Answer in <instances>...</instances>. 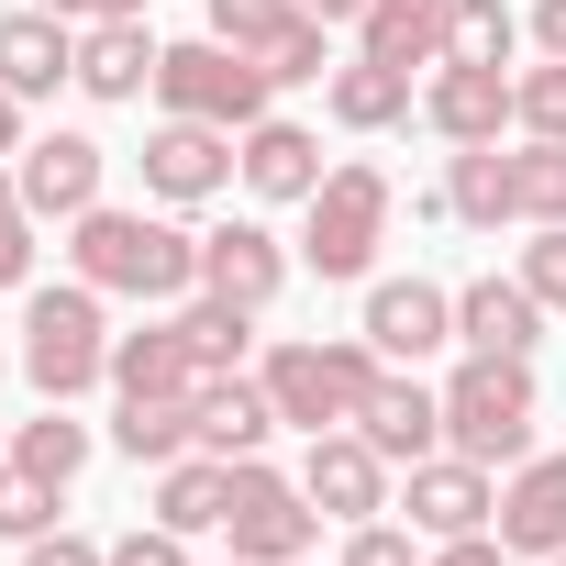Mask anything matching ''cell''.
I'll return each mask as SVG.
<instances>
[{
    "label": "cell",
    "mask_w": 566,
    "mask_h": 566,
    "mask_svg": "<svg viewBox=\"0 0 566 566\" xmlns=\"http://www.w3.org/2000/svg\"><path fill=\"white\" fill-rule=\"evenodd\" d=\"M12 467H34V478H56V489H67V478L90 467V422H67V400H45V422H23V433H12Z\"/></svg>",
    "instance_id": "cell-30"
},
{
    "label": "cell",
    "mask_w": 566,
    "mask_h": 566,
    "mask_svg": "<svg viewBox=\"0 0 566 566\" xmlns=\"http://www.w3.org/2000/svg\"><path fill=\"white\" fill-rule=\"evenodd\" d=\"M301 489H312V511H323V522H378V511H389V455H378L356 422H345V433H312Z\"/></svg>",
    "instance_id": "cell-10"
},
{
    "label": "cell",
    "mask_w": 566,
    "mask_h": 566,
    "mask_svg": "<svg viewBox=\"0 0 566 566\" xmlns=\"http://www.w3.org/2000/svg\"><path fill=\"white\" fill-rule=\"evenodd\" d=\"M266 433H277V400H266V378H200V444L222 455V467H244V455H266Z\"/></svg>",
    "instance_id": "cell-23"
},
{
    "label": "cell",
    "mask_w": 566,
    "mask_h": 566,
    "mask_svg": "<svg viewBox=\"0 0 566 566\" xmlns=\"http://www.w3.org/2000/svg\"><path fill=\"white\" fill-rule=\"evenodd\" d=\"M422 123L444 134V145H500V123H511V67H433L422 78Z\"/></svg>",
    "instance_id": "cell-15"
},
{
    "label": "cell",
    "mask_w": 566,
    "mask_h": 566,
    "mask_svg": "<svg viewBox=\"0 0 566 566\" xmlns=\"http://www.w3.org/2000/svg\"><path fill=\"white\" fill-rule=\"evenodd\" d=\"M290 23H301V0H211V34H222V45H244V56H266Z\"/></svg>",
    "instance_id": "cell-34"
},
{
    "label": "cell",
    "mask_w": 566,
    "mask_h": 566,
    "mask_svg": "<svg viewBox=\"0 0 566 566\" xmlns=\"http://www.w3.org/2000/svg\"><path fill=\"white\" fill-rule=\"evenodd\" d=\"M422 67H389V56H345L334 78H323V101H334V123L345 134H389V123H411L422 112V90H411Z\"/></svg>",
    "instance_id": "cell-20"
},
{
    "label": "cell",
    "mask_w": 566,
    "mask_h": 566,
    "mask_svg": "<svg viewBox=\"0 0 566 566\" xmlns=\"http://www.w3.org/2000/svg\"><path fill=\"white\" fill-rule=\"evenodd\" d=\"M222 500H233V467L211 444H189V455L156 467V522L167 533H222Z\"/></svg>",
    "instance_id": "cell-24"
},
{
    "label": "cell",
    "mask_w": 566,
    "mask_h": 566,
    "mask_svg": "<svg viewBox=\"0 0 566 566\" xmlns=\"http://www.w3.org/2000/svg\"><path fill=\"white\" fill-rule=\"evenodd\" d=\"M0 290H34V211L0 222Z\"/></svg>",
    "instance_id": "cell-39"
},
{
    "label": "cell",
    "mask_w": 566,
    "mask_h": 566,
    "mask_svg": "<svg viewBox=\"0 0 566 566\" xmlns=\"http://www.w3.org/2000/svg\"><path fill=\"white\" fill-rule=\"evenodd\" d=\"M544 566H566V555H544Z\"/></svg>",
    "instance_id": "cell-46"
},
{
    "label": "cell",
    "mask_w": 566,
    "mask_h": 566,
    "mask_svg": "<svg viewBox=\"0 0 566 566\" xmlns=\"http://www.w3.org/2000/svg\"><path fill=\"white\" fill-rule=\"evenodd\" d=\"M23 566H112V544H90V533H67V522H56V533H34V544H23Z\"/></svg>",
    "instance_id": "cell-38"
},
{
    "label": "cell",
    "mask_w": 566,
    "mask_h": 566,
    "mask_svg": "<svg viewBox=\"0 0 566 566\" xmlns=\"http://www.w3.org/2000/svg\"><path fill=\"white\" fill-rule=\"evenodd\" d=\"M433 566H511V544L500 533H455V544H433Z\"/></svg>",
    "instance_id": "cell-40"
},
{
    "label": "cell",
    "mask_w": 566,
    "mask_h": 566,
    "mask_svg": "<svg viewBox=\"0 0 566 566\" xmlns=\"http://www.w3.org/2000/svg\"><path fill=\"white\" fill-rule=\"evenodd\" d=\"M312 23H367V0H301Z\"/></svg>",
    "instance_id": "cell-43"
},
{
    "label": "cell",
    "mask_w": 566,
    "mask_h": 566,
    "mask_svg": "<svg viewBox=\"0 0 566 566\" xmlns=\"http://www.w3.org/2000/svg\"><path fill=\"white\" fill-rule=\"evenodd\" d=\"M200 290L266 312L277 290H290V244H277L266 222H222V233H200Z\"/></svg>",
    "instance_id": "cell-13"
},
{
    "label": "cell",
    "mask_w": 566,
    "mask_h": 566,
    "mask_svg": "<svg viewBox=\"0 0 566 566\" xmlns=\"http://www.w3.org/2000/svg\"><path fill=\"white\" fill-rule=\"evenodd\" d=\"M522 290H533L544 312H566V222H533V244H522Z\"/></svg>",
    "instance_id": "cell-35"
},
{
    "label": "cell",
    "mask_w": 566,
    "mask_h": 566,
    "mask_svg": "<svg viewBox=\"0 0 566 566\" xmlns=\"http://www.w3.org/2000/svg\"><path fill=\"white\" fill-rule=\"evenodd\" d=\"M78 78V23L67 12H45V0H34V12H0V90H12V101H56Z\"/></svg>",
    "instance_id": "cell-12"
},
{
    "label": "cell",
    "mask_w": 566,
    "mask_h": 566,
    "mask_svg": "<svg viewBox=\"0 0 566 566\" xmlns=\"http://www.w3.org/2000/svg\"><path fill=\"white\" fill-rule=\"evenodd\" d=\"M145 189H156V200H178V211H189V200H222V189H233V134H222V123L167 112V123L145 134Z\"/></svg>",
    "instance_id": "cell-9"
},
{
    "label": "cell",
    "mask_w": 566,
    "mask_h": 566,
    "mask_svg": "<svg viewBox=\"0 0 566 566\" xmlns=\"http://www.w3.org/2000/svg\"><path fill=\"white\" fill-rule=\"evenodd\" d=\"M67 266L90 277L101 301H189V290H200V233H178V222H156V211L90 200V211L67 222Z\"/></svg>",
    "instance_id": "cell-1"
},
{
    "label": "cell",
    "mask_w": 566,
    "mask_h": 566,
    "mask_svg": "<svg viewBox=\"0 0 566 566\" xmlns=\"http://www.w3.org/2000/svg\"><path fill=\"white\" fill-rule=\"evenodd\" d=\"M511 555H566V455H522L500 478V522H489Z\"/></svg>",
    "instance_id": "cell-16"
},
{
    "label": "cell",
    "mask_w": 566,
    "mask_h": 566,
    "mask_svg": "<svg viewBox=\"0 0 566 566\" xmlns=\"http://www.w3.org/2000/svg\"><path fill=\"white\" fill-rule=\"evenodd\" d=\"M156 56H167V45H156L145 23H78V90H90V101H145V90H156Z\"/></svg>",
    "instance_id": "cell-22"
},
{
    "label": "cell",
    "mask_w": 566,
    "mask_h": 566,
    "mask_svg": "<svg viewBox=\"0 0 566 566\" xmlns=\"http://www.w3.org/2000/svg\"><path fill=\"white\" fill-rule=\"evenodd\" d=\"M112 444H123L134 467H167V455H189V444H200V400H123Z\"/></svg>",
    "instance_id": "cell-27"
},
{
    "label": "cell",
    "mask_w": 566,
    "mask_h": 566,
    "mask_svg": "<svg viewBox=\"0 0 566 566\" xmlns=\"http://www.w3.org/2000/svg\"><path fill=\"white\" fill-rule=\"evenodd\" d=\"M178 334H189V356H200L211 378H233V367H244V345H255V312H244V301H211V290H200V301L178 312Z\"/></svg>",
    "instance_id": "cell-28"
},
{
    "label": "cell",
    "mask_w": 566,
    "mask_h": 566,
    "mask_svg": "<svg viewBox=\"0 0 566 566\" xmlns=\"http://www.w3.org/2000/svg\"><path fill=\"white\" fill-rule=\"evenodd\" d=\"M356 433H367V444H378L389 467H422V455L444 444V389H422V378H400V367H389V378L367 389Z\"/></svg>",
    "instance_id": "cell-18"
},
{
    "label": "cell",
    "mask_w": 566,
    "mask_h": 566,
    "mask_svg": "<svg viewBox=\"0 0 566 566\" xmlns=\"http://www.w3.org/2000/svg\"><path fill=\"white\" fill-rule=\"evenodd\" d=\"M266 67L244 56V45H222V34H200V45H167L156 56V101L167 112H189V123H222V134H244V123H266Z\"/></svg>",
    "instance_id": "cell-6"
},
{
    "label": "cell",
    "mask_w": 566,
    "mask_h": 566,
    "mask_svg": "<svg viewBox=\"0 0 566 566\" xmlns=\"http://www.w3.org/2000/svg\"><path fill=\"white\" fill-rule=\"evenodd\" d=\"M511 45H522V23L500 12V0H455V23H444V56L455 67H511Z\"/></svg>",
    "instance_id": "cell-31"
},
{
    "label": "cell",
    "mask_w": 566,
    "mask_h": 566,
    "mask_svg": "<svg viewBox=\"0 0 566 566\" xmlns=\"http://www.w3.org/2000/svg\"><path fill=\"white\" fill-rule=\"evenodd\" d=\"M0 156H23V101L0 90Z\"/></svg>",
    "instance_id": "cell-44"
},
{
    "label": "cell",
    "mask_w": 566,
    "mask_h": 566,
    "mask_svg": "<svg viewBox=\"0 0 566 566\" xmlns=\"http://www.w3.org/2000/svg\"><path fill=\"white\" fill-rule=\"evenodd\" d=\"M56 478H34V467H0V533L12 544H34V533H56Z\"/></svg>",
    "instance_id": "cell-33"
},
{
    "label": "cell",
    "mask_w": 566,
    "mask_h": 566,
    "mask_svg": "<svg viewBox=\"0 0 566 566\" xmlns=\"http://www.w3.org/2000/svg\"><path fill=\"white\" fill-rule=\"evenodd\" d=\"M200 356H189V334L178 323H156V334H112V389L123 400H200Z\"/></svg>",
    "instance_id": "cell-21"
},
{
    "label": "cell",
    "mask_w": 566,
    "mask_h": 566,
    "mask_svg": "<svg viewBox=\"0 0 566 566\" xmlns=\"http://www.w3.org/2000/svg\"><path fill=\"white\" fill-rule=\"evenodd\" d=\"M444 211L478 222V233H500V222H511V156H500V145H455V167H444Z\"/></svg>",
    "instance_id": "cell-26"
},
{
    "label": "cell",
    "mask_w": 566,
    "mask_h": 566,
    "mask_svg": "<svg viewBox=\"0 0 566 566\" xmlns=\"http://www.w3.org/2000/svg\"><path fill=\"white\" fill-rule=\"evenodd\" d=\"M533 45H544V56H566V0H533Z\"/></svg>",
    "instance_id": "cell-42"
},
{
    "label": "cell",
    "mask_w": 566,
    "mask_h": 566,
    "mask_svg": "<svg viewBox=\"0 0 566 566\" xmlns=\"http://www.w3.org/2000/svg\"><path fill=\"white\" fill-rule=\"evenodd\" d=\"M45 12H67V23H145L156 0H45Z\"/></svg>",
    "instance_id": "cell-41"
},
{
    "label": "cell",
    "mask_w": 566,
    "mask_h": 566,
    "mask_svg": "<svg viewBox=\"0 0 566 566\" xmlns=\"http://www.w3.org/2000/svg\"><path fill=\"white\" fill-rule=\"evenodd\" d=\"M222 533H233L244 566H301V555L323 544V511H312L301 478H277L266 455H244V467H233V500H222Z\"/></svg>",
    "instance_id": "cell-7"
},
{
    "label": "cell",
    "mask_w": 566,
    "mask_h": 566,
    "mask_svg": "<svg viewBox=\"0 0 566 566\" xmlns=\"http://www.w3.org/2000/svg\"><path fill=\"white\" fill-rule=\"evenodd\" d=\"M233 566H244V555H233Z\"/></svg>",
    "instance_id": "cell-47"
},
{
    "label": "cell",
    "mask_w": 566,
    "mask_h": 566,
    "mask_svg": "<svg viewBox=\"0 0 566 566\" xmlns=\"http://www.w3.org/2000/svg\"><path fill=\"white\" fill-rule=\"evenodd\" d=\"M533 334H544V301L522 277H467L455 290V345L467 356H533Z\"/></svg>",
    "instance_id": "cell-19"
},
{
    "label": "cell",
    "mask_w": 566,
    "mask_h": 566,
    "mask_svg": "<svg viewBox=\"0 0 566 566\" xmlns=\"http://www.w3.org/2000/svg\"><path fill=\"white\" fill-rule=\"evenodd\" d=\"M511 123H522V134H544V145H566V56L511 67Z\"/></svg>",
    "instance_id": "cell-32"
},
{
    "label": "cell",
    "mask_w": 566,
    "mask_h": 566,
    "mask_svg": "<svg viewBox=\"0 0 566 566\" xmlns=\"http://www.w3.org/2000/svg\"><path fill=\"white\" fill-rule=\"evenodd\" d=\"M23 378L45 400H78L112 378V312L90 277H67V290H23Z\"/></svg>",
    "instance_id": "cell-3"
},
{
    "label": "cell",
    "mask_w": 566,
    "mask_h": 566,
    "mask_svg": "<svg viewBox=\"0 0 566 566\" xmlns=\"http://www.w3.org/2000/svg\"><path fill=\"white\" fill-rule=\"evenodd\" d=\"M266 400H277V422H301V433H345L356 411H367V389L389 378V356L367 345V334H345V345H266Z\"/></svg>",
    "instance_id": "cell-2"
},
{
    "label": "cell",
    "mask_w": 566,
    "mask_h": 566,
    "mask_svg": "<svg viewBox=\"0 0 566 566\" xmlns=\"http://www.w3.org/2000/svg\"><path fill=\"white\" fill-rule=\"evenodd\" d=\"M334 566H433V555H411L400 522H345V555Z\"/></svg>",
    "instance_id": "cell-36"
},
{
    "label": "cell",
    "mask_w": 566,
    "mask_h": 566,
    "mask_svg": "<svg viewBox=\"0 0 566 566\" xmlns=\"http://www.w3.org/2000/svg\"><path fill=\"white\" fill-rule=\"evenodd\" d=\"M233 178H244L255 200H312L334 167H323V145H312L301 123H277V112H266V123H244V134H233Z\"/></svg>",
    "instance_id": "cell-17"
},
{
    "label": "cell",
    "mask_w": 566,
    "mask_h": 566,
    "mask_svg": "<svg viewBox=\"0 0 566 566\" xmlns=\"http://www.w3.org/2000/svg\"><path fill=\"white\" fill-rule=\"evenodd\" d=\"M0 222H23V178H12V156H0Z\"/></svg>",
    "instance_id": "cell-45"
},
{
    "label": "cell",
    "mask_w": 566,
    "mask_h": 566,
    "mask_svg": "<svg viewBox=\"0 0 566 566\" xmlns=\"http://www.w3.org/2000/svg\"><path fill=\"white\" fill-rule=\"evenodd\" d=\"M511 222H566V145L544 134L511 145Z\"/></svg>",
    "instance_id": "cell-29"
},
{
    "label": "cell",
    "mask_w": 566,
    "mask_h": 566,
    "mask_svg": "<svg viewBox=\"0 0 566 566\" xmlns=\"http://www.w3.org/2000/svg\"><path fill=\"white\" fill-rule=\"evenodd\" d=\"M389 211H400V189H389V167H334L312 200H301V255L323 266V277H367L378 266V244H389Z\"/></svg>",
    "instance_id": "cell-5"
},
{
    "label": "cell",
    "mask_w": 566,
    "mask_h": 566,
    "mask_svg": "<svg viewBox=\"0 0 566 566\" xmlns=\"http://www.w3.org/2000/svg\"><path fill=\"white\" fill-rule=\"evenodd\" d=\"M400 511H411V533H433V544L489 533V522H500V467H478V455H422Z\"/></svg>",
    "instance_id": "cell-11"
},
{
    "label": "cell",
    "mask_w": 566,
    "mask_h": 566,
    "mask_svg": "<svg viewBox=\"0 0 566 566\" xmlns=\"http://www.w3.org/2000/svg\"><path fill=\"white\" fill-rule=\"evenodd\" d=\"M444 23H455V0H367V56L389 67H444Z\"/></svg>",
    "instance_id": "cell-25"
},
{
    "label": "cell",
    "mask_w": 566,
    "mask_h": 566,
    "mask_svg": "<svg viewBox=\"0 0 566 566\" xmlns=\"http://www.w3.org/2000/svg\"><path fill=\"white\" fill-rule=\"evenodd\" d=\"M444 444L478 467H522L533 455V356H467L444 378Z\"/></svg>",
    "instance_id": "cell-4"
},
{
    "label": "cell",
    "mask_w": 566,
    "mask_h": 566,
    "mask_svg": "<svg viewBox=\"0 0 566 566\" xmlns=\"http://www.w3.org/2000/svg\"><path fill=\"white\" fill-rule=\"evenodd\" d=\"M101 167H112V156H101L90 134H34L12 178H23V211H34V222H78V211L101 200Z\"/></svg>",
    "instance_id": "cell-14"
},
{
    "label": "cell",
    "mask_w": 566,
    "mask_h": 566,
    "mask_svg": "<svg viewBox=\"0 0 566 566\" xmlns=\"http://www.w3.org/2000/svg\"><path fill=\"white\" fill-rule=\"evenodd\" d=\"M112 566H189V533H167V522H134V533L112 544Z\"/></svg>",
    "instance_id": "cell-37"
},
{
    "label": "cell",
    "mask_w": 566,
    "mask_h": 566,
    "mask_svg": "<svg viewBox=\"0 0 566 566\" xmlns=\"http://www.w3.org/2000/svg\"><path fill=\"white\" fill-rule=\"evenodd\" d=\"M389 367H422L455 345V290H433V277H378L367 290V323H356Z\"/></svg>",
    "instance_id": "cell-8"
}]
</instances>
